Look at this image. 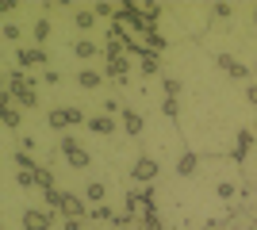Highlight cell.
I'll return each mask as SVG.
<instances>
[{
    "label": "cell",
    "mask_w": 257,
    "mask_h": 230,
    "mask_svg": "<svg viewBox=\"0 0 257 230\" xmlns=\"http://www.w3.org/2000/svg\"><path fill=\"white\" fill-rule=\"evenodd\" d=\"M4 81H8V92H12V100L20 104V108H39V92H35V85H43V81H35V77H23V69H8L4 73Z\"/></svg>",
    "instance_id": "1"
},
{
    "label": "cell",
    "mask_w": 257,
    "mask_h": 230,
    "mask_svg": "<svg viewBox=\"0 0 257 230\" xmlns=\"http://www.w3.org/2000/svg\"><path fill=\"white\" fill-rule=\"evenodd\" d=\"M46 123H50V131H69V127H77V123H88V115L69 104V108H54Z\"/></svg>",
    "instance_id": "2"
},
{
    "label": "cell",
    "mask_w": 257,
    "mask_h": 230,
    "mask_svg": "<svg viewBox=\"0 0 257 230\" xmlns=\"http://www.w3.org/2000/svg\"><path fill=\"white\" fill-rule=\"evenodd\" d=\"M62 153H65V161L73 165V169H88V165H92V153L77 142L73 134H62Z\"/></svg>",
    "instance_id": "3"
},
{
    "label": "cell",
    "mask_w": 257,
    "mask_h": 230,
    "mask_svg": "<svg viewBox=\"0 0 257 230\" xmlns=\"http://www.w3.org/2000/svg\"><path fill=\"white\" fill-rule=\"evenodd\" d=\"M0 123H4L8 131H20V123H23V108L16 104V100H12L8 88L0 92Z\"/></svg>",
    "instance_id": "4"
},
{
    "label": "cell",
    "mask_w": 257,
    "mask_h": 230,
    "mask_svg": "<svg viewBox=\"0 0 257 230\" xmlns=\"http://www.w3.org/2000/svg\"><path fill=\"white\" fill-rule=\"evenodd\" d=\"M158 176H161V165L154 161V157H139V161H135V169H131V180H135V184H142V188H150Z\"/></svg>",
    "instance_id": "5"
},
{
    "label": "cell",
    "mask_w": 257,
    "mask_h": 230,
    "mask_svg": "<svg viewBox=\"0 0 257 230\" xmlns=\"http://www.w3.org/2000/svg\"><path fill=\"white\" fill-rule=\"evenodd\" d=\"M35 66H46V50L43 46H20L16 50V69H35Z\"/></svg>",
    "instance_id": "6"
},
{
    "label": "cell",
    "mask_w": 257,
    "mask_h": 230,
    "mask_svg": "<svg viewBox=\"0 0 257 230\" xmlns=\"http://www.w3.org/2000/svg\"><path fill=\"white\" fill-rule=\"evenodd\" d=\"M54 226V215L43 207H27L23 211V230H50Z\"/></svg>",
    "instance_id": "7"
},
{
    "label": "cell",
    "mask_w": 257,
    "mask_h": 230,
    "mask_svg": "<svg viewBox=\"0 0 257 230\" xmlns=\"http://www.w3.org/2000/svg\"><path fill=\"white\" fill-rule=\"evenodd\" d=\"M62 219H88V207H85V199L81 196H73V192H65L62 196Z\"/></svg>",
    "instance_id": "8"
},
{
    "label": "cell",
    "mask_w": 257,
    "mask_h": 230,
    "mask_svg": "<svg viewBox=\"0 0 257 230\" xmlns=\"http://www.w3.org/2000/svg\"><path fill=\"white\" fill-rule=\"evenodd\" d=\"M253 138H257V131H238V138H234V150H230V161H246V153L253 150Z\"/></svg>",
    "instance_id": "9"
},
{
    "label": "cell",
    "mask_w": 257,
    "mask_h": 230,
    "mask_svg": "<svg viewBox=\"0 0 257 230\" xmlns=\"http://www.w3.org/2000/svg\"><path fill=\"white\" fill-rule=\"evenodd\" d=\"M96 23H100V16L92 8H81V4L73 8V27H77V31H92Z\"/></svg>",
    "instance_id": "10"
},
{
    "label": "cell",
    "mask_w": 257,
    "mask_h": 230,
    "mask_svg": "<svg viewBox=\"0 0 257 230\" xmlns=\"http://www.w3.org/2000/svg\"><path fill=\"white\" fill-rule=\"evenodd\" d=\"M73 54L81 58V62H92V58H104V50H100L92 39H77V43H73Z\"/></svg>",
    "instance_id": "11"
},
{
    "label": "cell",
    "mask_w": 257,
    "mask_h": 230,
    "mask_svg": "<svg viewBox=\"0 0 257 230\" xmlns=\"http://www.w3.org/2000/svg\"><path fill=\"white\" fill-rule=\"evenodd\" d=\"M196 169H200V153L184 150L181 157H177V176H196Z\"/></svg>",
    "instance_id": "12"
},
{
    "label": "cell",
    "mask_w": 257,
    "mask_h": 230,
    "mask_svg": "<svg viewBox=\"0 0 257 230\" xmlns=\"http://www.w3.org/2000/svg\"><path fill=\"white\" fill-rule=\"evenodd\" d=\"M85 127L92 134H115V119H111V115H88Z\"/></svg>",
    "instance_id": "13"
},
{
    "label": "cell",
    "mask_w": 257,
    "mask_h": 230,
    "mask_svg": "<svg viewBox=\"0 0 257 230\" xmlns=\"http://www.w3.org/2000/svg\"><path fill=\"white\" fill-rule=\"evenodd\" d=\"M123 134H131V138L142 134V115L135 108H123Z\"/></svg>",
    "instance_id": "14"
},
{
    "label": "cell",
    "mask_w": 257,
    "mask_h": 230,
    "mask_svg": "<svg viewBox=\"0 0 257 230\" xmlns=\"http://www.w3.org/2000/svg\"><path fill=\"white\" fill-rule=\"evenodd\" d=\"M127 73H131V62H127V58H111L107 69H104V77H111V81H127Z\"/></svg>",
    "instance_id": "15"
},
{
    "label": "cell",
    "mask_w": 257,
    "mask_h": 230,
    "mask_svg": "<svg viewBox=\"0 0 257 230\" xmlns=\"http://www.w3.org/2000/svg\"><path fill=\"white\" fill-rule=\"evenodd\" d=\"M77 85H81V88H88V92H96V88L104 85V73H96V69H81Z\"/></svg>",
    "instance_id": "16"
},
{
    "label": "cell",
    "mask_w": 257,
    "mask_h": 230,
    "mask_svg": "<svg viewBox=\"0 0 257 230\" xmlns=\"http://www.w3.org/2000/svg\"><path fill=\"white\" fill-rule=\"evenodd\" d=\"M31 35H35V46H43L46 39H50V20H46V16H39V20L31 23Z\"/></svg>",
    "instance_id": "17"
},
{
    "label": "cell",
    "mask_w": 257,
    "mask_h": 230,
    "mask_svg": "<svg viewBox=\"0 0 257 230\" xmlns=\"http://www.w3.org/2000/svg\"><path fill=\"white\" fill-rule=\"evenodd\" d=\"M85 196H88V203H92V207H96V203H104V196H107V188L100 184V180H88V192H85Z\"/></svg>",
    "instance_id": "18"
},
{
    "label": "cell",
    "mask_w": 257,
    "mask_h": 230,
    "mask_svg": "<svg viewBox=\"0 0 257 230\" xmlns=\"http://www.w3.org/2000/svg\"><path fill=\"white\" fill-rule=\"evenodd\" d=\"M92 12H96L100 20H115V16H119V4H107V0H96V4H92Z\"/></svg>",
    "instance_id": "19"
},
{
    "label": "cell",
    "mask_w": 257,
    "mask_h": 230,
    "mask_svg": "<svg viewBox=\"0 0 257 230\" xmlns=\"http://www.w3.org/2000/svg\"><path fill=\"white\" fill-rule=\"evenodd\" d=\"M139 69H142V77H154V73L161 69V58H158V54H146V58L139 62Z\"/></svg>",
    "instance_id": "20"
},
{
    "label": "cell",
    "mask_w": 257,
    "mask_h": 230,
    "mask_svg": "<svg viewBox=\"0 0 257 230\" xmlns=\"http://www.w3.org/2000/svg\"><path fill=\"white\" fill-rule=\"evenodd\" d=\"M88 219H96V222H104V219H115V211L107 207V203H96V207H88Z\"/></svg>",
    "instance_id": "21"
},
{
    "label": "cell",
    "mask_w": 257,
    "mask_h": 230,
    "mask_svg": "<svg viewBox=\"0 0 257 230\" xmlns=\"http://www.w3.org/2000/svg\"><path fill=\"white\" fill-rule=\"evenodd\" d=\"M35 180H39V188H43V192H50V188H54V173L46 169V165H39V173H35Z\"/></svg>",
    "instance_id": "22"
},
{
    "label": "cell",
    "mask_w": 257,
    "mask_h": 230,
    "mask_svg": "<svg viewBox=\"0 0 257 230\" xmlns=\"http://www.w3.org/2000/svg\"><path fill=\"white\" fill-rule=\"evenodd\" d=\"M161 88H165V96H169V100H177V96H181V81H177V77H165V81H161Z\"/></svg>",
    "instance_id": "23"
},
{
    "label": "cell",
    "mask_w": 257,
    "mask_h": 230,
    "mask_svg": "<svg viewBox=\"0 0 257 230\" xmlns=\"http://www.w3.org/2000/svg\"><path fill=\"white\" fill-rule=\"evenodd\" d=\"M207 16H211V20H226V16H234V4H211Z\"/></svg>",
    "instance_id": "24"
},
{
    "label": "cell",
    "mask_w": 257,
    "mask_h": 230,
    "mask_svg": "<svg viewBox=\"0 0 257 230\" xmlns=\"http://www.w3.org/2000/svg\"><path fill=\"white\" fill-rule=\"evenodd\" d=\"M142 226H146V230H165V226H161V219H158V211H142Z\"/></svg>",
    "instance_id": "25"
},
{
    "label": "cell",
    "mask_w": 257,
    "mask_h": 230,
    "mask_svg": "<svg viewBox=\"0 0 257 230\" xmlns=\"http://www.w3.org/2000/svg\"><path fill=\"white\" fill-rule=\"evenodd\" d=\"M0 35H4V39H8V43H20V35H23V27H20V23H4V27H0Z\"/></svg>",
    "instance_id": "26"
},
{
    "label": "cell",
    "mask_w": 257,
    "mask_h": 230,
    "mask_svg": "<svg viewBox=\"0 0 257 230\" xmlns=\"http://www.w3.org/2000/svg\"><path fill=\"white\" fill-rule=\"evenodd\" d=\"M249 73H253V69L242 66V62H234V66H230V77H234V81H249Z\"/></svg>",
    "instance_id": "27"
},
{
    "label": "cell",
    "mask_w": 257,
    "mask_h": 230,
    "mask_svg": "<svg viewBox=\"0 0 257 230\" xmlns=\"http://www.w3.org/2000/svg\"><path fill=\"white\" fill-rule=\"evenodd\" d=\"M161 111H165L169 119H177V115H181V100H169V96H165V104H161Z\"/></svg>",
    "instance_id": "28"
},
{
    "label": "cell",
    "mask_w": 257,
    "mask_h": 230,
    "mask_svg": "<svg viewBox=\"0 0 257 230\" xmlns=\"http://www.w3.org/2000/svg\"><path fill=\"white\" fill-rule=\"evenodd\" d=\"M215 196H219V199H230V196H234V184H230V180H219V184H215Z\"/></svg>",
    "instance_id": "29"
},
{
    "label": "cell",
    "mask_w": 257,
    "mask_h": 230,
    "mask_svg": "<svg viewBox=\"0 0 257 230\" xmlns=\"http://www.w3.org/2000/svg\"><path fill=\"white\" fill-rule=\"evenodd\" d=\"M16 184L20 188H39V180H35V173H16Z\"/></svg>",
    "instance_id": "30"
},
{
    "label": "cell",
    "mask_w": 257,
    "mask_h": 230,
    "mask_svg": "<svg viewBox=\"0 0 257 230\" xmlns=\"http://www.w3.org/2000/svg\"><path fill=\"white\" fill-rule=\"evenodd\" d=\"M62 196H65V192H58V188H50V192H46V207H62Z\"/></svg>",
    "instance_id": "31"
},
{
    "label": "cell",
    "mask_w": 257,
    "mask_h": 230,
    "mask_svg": "<svg viewBox=\"0 0 257 230\" xmlns=\"http://www.w3.org/2000/svg\"><path fill=\"white\" fill-rule=\"evenodd\" d=\"M215 66L223 69V73H230V66H234V58H230V54H215Z\"/></svg>",
    "instance_id": "32"
},
{
    "label": "cell",
    "mask_w": 257,
    "mask_h": 230,
    "mask_svg": "<svg viewBox=\"0 0 257 230\" xmlns=\"http://www.w3.org/2000/svg\"><path fill=\"white\" fill-rule=\"evenodd\" d=\"M43 85H62V73L58 69H43Z\"/></svg>",
    "instance_id": "33"
},
{
    "label": "cell",
    "mask_w": 257,
    "mask_h": 230,
    "mask_svg": "<svg viewBox=\"0 0 257 230\" xmlns=\"http://www.w3.org/2000/svg\"><path fill=\"white\" fill-rule=\"evenodd\" d=\"M62 230H85V219H62Z\"/></svg>",
    "instance_id": "34"
},
{
    "label": "cell",
    "mask_w": 257,
    "mask_h": 230,
    "mask_svg": "<svg viewBox=\"0 0 257 230\" xmlns=\"http://www.w3.org/2000/svg\"><path fill=\"white\" fill-rule=\"evenodd\" d=\"M16 150H31V153H35V138H27V134H23L20 142H16Z\"/></svg>",
    "instance_id": "35"
},
{
    "label": "cell",
    "mask_w": 257,
    "mask_h": 230,
    "mask_svg": "<svg viewBox=\"0 0 257 230\" xmlns=\"http://www.w3.org/2000/svg\"><path fill=\"white\" fill-rule=\"evenodd\" d=\"M246 104H249V108H257V85L246 88Z\"/></svg>",
    "instance_id": "36"
},
{
    "label": "cell",
    "mask_w": 257,
    "mask_h": 230,
    "mask_svg": "<svg viewBox=\"0 0 257 230\" xmlns=\"http://www.w3.org/2000/svg\"><path fill=\"white\" fill-rule=\"evenodd\" d=\"M253 23H257V8H253Z\"/></svg>",
    "instance_id": "37"
},
{
    "label": "cell",
    "mask_w": 257,
    "mask_h": 230,
    "mask_svg": "<svg viewBox=\"0 0 257 230\" xmlns=\"http://www.w3.org/2000/svg\"><path fill=\"white\" fill-rule=\"evenodd\" d=\"M253 131H257V127H253Z\"/></svg>",
    "instance_id": "38"
}]
</instances>
